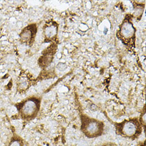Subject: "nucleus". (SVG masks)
Segmentation results:
<instances>
[{
    "label": "nucleus",
    "instance_id": "20e7f679",
    "mask_svg": "<svg viewBox=\"0 0 146 146\" xmlns=\"http://www.w3.org/2000/svg\"><path fill=\"white\" fill-rule=\"evenodd\" d=\"M40 103V98L31 97L18 104L17 108L22 119L28 121L34 119L38 114Z\"/></svg>",
    "mask_w": 146,
    "mask_h": 146
},
{
    "label": "nucleus",
    "instance_id": "6e6552de",
    "mask_svg": "<svg viewBox=\"0 0 146 146\" xmlns=\"http://www.w3.org/2000/svg\"><path fill=\"white\" fill-rule=\"evenodd\" d=\"M145 8V5L144 4H137L136 7L135 8V12L132 17H135L137 19H141Z\"/></svg>",
    "mask_w": 146,
    "mask_h": 146
},
{
    "label": "nucleus",
    "instance_id": "1a4fd4ad",
    "mask_svg": "<svg viewBox=\"0 0 146 146\" xmlns=\"http://www.w3.org/2000/svg\"><path fill=\"white\" fill-rule=\"evenodd\" d=\"M139 120L140 122L142 125L143 129H144L145 131L146 126V113L145 105V106H144V108H143L142 111L140 114V117H139Z\"/></svg>",
    "mask_w": 146,
    "mask_h": 146
},
{
    "label": "nucleus",
    "instance_id": "423d86ee",
    "mask_svg": "<svg viewBox=\"0 0 146 146\" xmlns=\"http://www.w3.org/2000/svg\"><path fill=\"white\" fill-rule=\"evenodd\" d=\"M57 46L55 44H51L42 52V56L39 58L38 64L42 68H46L53 61L54 54L56 53Z\"/></svg>",
    "mask_w": 146,
    "mask_h": 146
},
{
    "label": "nucleus",
    "instance_id": "39448f33",
    "mask_svg": "<svg viewBox=\"0 0 146 146\" xmlns=\"http://www.w3.org/2000/svg\"><path fill=\"white\" fill-rule=\"evenodd\" d=\"M37 31L36 24L31 23L23 28L19 34L20 41L23 44H26L29 46L33 45L35 41Z\"/></svg>",
    "mask_w": 146,
    "mask_h": 146
},
{
    "label": "nucleus",
    "instance_id": "9b49d317",
    "mask_svg": "<svg viewBox=\"0 0 146 146\" xmlns=\"http://www.w3.org/2000/svg\"><path fill=\"white\" fill-rule=\"evenodd\" d=\"M118 146L114 142H111V141H109V142H105L100 144V145H98L97 146Z\"/></svg>",
    "mask_w": 146,
    "mask_h": 146
},
{
    "label": "nucleus",
    "instance_id": "9d476101",
    "mask_svg": "<svg viewBox=\"0 0 146 146\" xmlns=\"http://www.w3.org/2000/svg\"><path fill=\"white\" fill-rule=\"evenodd\" d=\"M9 146H23V142L19 139H13L9 143Z\"/></svg>",
    "mask_w": 146,
    "mask_h": 146
},
{
    "label": "nucleus",
    "instance_id": "0eeeda50",
    "mask_svg": "<svg viewBox=\"0 0 146 146\" xmlns=\"http://www.w3.org/2000/svg\"><path fill=\"white\" fill-rule=\"evenodd\" d=\"M58 25L55 21H50L44 27V33L47 42L51 41L56 38L58 35Z\"/></svg>",
    "mask_w": 146,
    "mask_h": 146
},
{
    "label": "nucleus",
    "instance_id": "7ed1b4c3",
    "mask_svg": "<svg viewBox=\"0 0 146 146\" xmlns=\"http://www.w3.org/2000/svg\"><path fill=\"white\" fill-rule=\"evenodd\" d=\"M132 15H127L116 33L117 38L130 49L135 48L136 38V28L132 23Z\"/></svg>",
    "mask_w": 146,
    "mask_h": 146
},
{
    "label": "nucleus",
    "instance_id": "f257e3e1",
    "mask_svg": "<svg viewBox=\"0 0 146 146\" xmlns=\"http://www.w3.org/2000/svg\"><path fill=\"white\" fill-rule=\"evenodd\" d=\"M116 134L124 138L135 140L142 134L143 127L138 117L125 119L114 123Z\"/></svg>",
    "mask_w": 146,
    "mask_h": 146
},
{
    "label": "nucleus",
    "instance_id": "f03ea898",
    "mask_svg": "<svg viewBox=\"0 0 146 146\" xmlns=\"http://www.w3.org/2000/svg\"><path fill=\"white\" fill-rule=\"evenodd\" d=\"M80 131L88 139L98 138L104 133L105 125L104 122L81 114Z\"/></svg>",
    "mask_w": 146,
    "mask_h": 146
}]
</instances>
